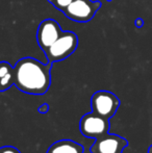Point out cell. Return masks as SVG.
Masks as SVG:
<instances>
[{
  "label": "cell",
  "instance_id": "cell-1",
  "mask_svg": "<svg viewBox=\"0 0 152 153\" xmlns=\"http://www.w3.org/2000/svg\"><path fill=\"white\" fill-rule=\"evenodd\" d=\"M52 62L43 64L27 56L19 59L14 66V85L29 95H44L51 85Z\"/></svg>",
  "mask_w": 152,
  "mask_h": 153
},
{
  "label": "cell",
  "instance_id": "cell-2",
  "mask_svg": "<svg viewBox=\"0 0 152 153\" xmlns=\"http://www.w3.org/2000/svg\"><path fill=\"white\" fill-rule=\"evenodd\" d=\"M78 46V36L73 31H63L59 39L44 51L49 62H56L68 59Z\"/></svg>",
  "mask_w": 152,
  "mask_h": 153
},
{
  "label": "cell",
  "instance_id": "cell-3",
  "mask_svg": "<svg viewBox=\"0 0 152 153\" xmlns=\"http://www.w3.org/2000/svg\"><path fill=\"white\" fill-rule=\"evenodd\" d=\"M120 104V99L114 93L104 90L95 92L91 98L92 113L108 120L116 115Z\"/></svg>",
  "mask_w": 152,
  "mask_h": 153
},
{
  "label": "cell",
  "instance_id": "cell-4",
  "mask_svg": "<svg viewBox=\"0 0 152 153\" xmlns=\"http://www.w3.org/2000/svg\"><path fill=\"white\" fill-rule=\"evenodd\" d=\"M100 7H101L100 1L73 0L63 10V13L70 20L78 23H87L95 17Z\"/></svg>",
  "mask_w": 152,
  "mask_h": 153
},
{
  "label": "cell",
  "instance_id": "cell-5",
  "mask_svg": "<svg viewBox=\"0 0 152 153\" xmlns=\"http://www.w3.org/2000/svg\"><path fill=\"white\" fill-rule=\"evenodd\" d=\"M79 130L89 139H97L110 130V120L104 119L94 113L85 114L79 122Z\"/></svg>",
  "mask_w": 152,
  "mask_h": 153
},
{
  "label": "cell",
  "instance_id": "cell-6",
  "mask_svg": "<svg viewBox=\"0 0 152 153\" xmlns=\"http://www.w3.org/2000/svg\"><path fill=\"white\" fill-rule=\"evenodd\" d=\"M63 33L61 25L53 19H45L40 23L37 30V42L43 51L48 49Z\"/></svg>",
  "mask_w": 152,
  "mask_h": 153
},
{
  "label": "cell",
  "instance_id": "cell-7",
  "mask_svg": "<svg viewBox=\"0 0 152 153\" xmlns=\"http://www.w3.org/2000/svg\"><path fill=\"white\" fill-rule=\"evenodd\" d=\"M127 145L126 139L108 132L95 139L90 151L92 153H122Z\"/></svg>",
  "mask_w": 152,
  "mask_h": 153
},
{
  "label": "cell",
  "instance_id": "cell-8",
  "mask_svg": "<svg viewBox=\"0 0 152 153\" xmlns=\"http://www.w3.org/2000/svg\"><path fill=\"white\" fill-rule=\"evenodd\" d=\"M46 153H83V146L72 140H59L54 142Z\"/></svg>",
  "mask_w": 152,
  "mask_h": 153
},
{
  "label": "cell",
  "instance_id": "cell-9",
  "mask_svg": "<svg viewBox=\"0 0 152 153\" xmlns=\"http://www.w3.org/2000/svg\"><path fill=\"white\" fill-rule=\"evenodd\" d=\"M14 85V70L0 78V92H4Z\"/></svg>",
  "mask_w": 152,
  "mask_h": 153
},
{
  "label": "cell",
  "instance_id": "cell-10",
  "mask_svg": "<svg viewBox=\"0 0 152 153\" xmlns=\"http://www.w3.org/2000/svg\"><path fill=\"white\" fill-rule=\"evenodd\" d=\"M72 1L73 0H48V2H50L55 8H57L61 12H63Z\"/></svg>",
  "mask_w": 152,
  "mask_h": 153
},
{
  "label": "cell",
  "instance_id": "cell-11",
  "mask_svg": "<svg viewBox=\"0 0 152 153\" xmlns=\"http://www.w3.org/2000/svg\"><path fill=\"white\" fill-rule=\"evenodd\" d=\"M14 70V67L7 62H0V78L5 76L7 73L12 72Z\"/></svg>",
  "mask_w": 152,
  "mask_h": 153
},
{
  "label": "cell",
  "instance_id": "cell-12",
  "mask_svg": "<svg viewBox=\"0 0 152 153\" xmlns=\"http://www.w3.org/2000/svg\"><path fill=\"white\" fill-rule=\"evenodd\" d=\"M0 153H21L16 147L13 146H3L0 147Z\"/></svg>",
  "mask_w": 152,
  "mask_h": 153
},
{
  "label": "cell",
  "instance_id": "cell-13",
  "mask_svg": "<svg viewBox=\"0 0 152 153\" xmlns=\"http://www.w3.org/2000/svg\"><path fill=\"white\" fill-rule=\"evenodd\" d=\"M49 111V105L47 104V103H44V104H42L40 107L38 108V111L41 114H43V115H45V114H47Z\"/></svg>",
  "mask_w": 152,
  "mask_h": 153
},
{
  "label": "cell",
  "instance_id": "cell-14",
  "mask_svg": "<svg viewBox=\"0 0 152 153\" xmlns=\"http://www.w3.org/2000/svg\"><path fill=\"white\" fill-rule=\"evenodd\" d=\"M143 24H144V21H143L142 19H136V27L141 28V27L143 26Z\"/></svg>",
  "mask_w": 152,
  "mask_h": 153
},
{
  "label": "cell",
  "instance_id": "cell-15",
  "mask_svg": "<svg viewBox=\"0 0 152 153\" xmlns=\"http://www.w3.org/2000/svg\"><path fill=\"white\" fill-rule=\"evenodd\" d=\"M108 1H110V0H108Z\"/></svg>",
  "mask_w": 152,
  "mask_h": 153
}]
</instances>
